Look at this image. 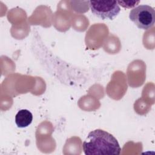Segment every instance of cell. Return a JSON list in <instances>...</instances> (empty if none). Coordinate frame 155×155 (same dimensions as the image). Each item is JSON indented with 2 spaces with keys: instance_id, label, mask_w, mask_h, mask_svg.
I'll return each mask as SVG.
<instances>
[{
  "instance_id": "5",
  "label": "cell",
  "mask_w": 155,
  "mask_h": 155,
  "mask_svg": "<svg viewBox=\"0 0 155 155\" xmlns=\"http://www.w3.org/2000/svg\"><path fill=\"white\" fill-rule=\"evenodd\" d=\"M119 5H121L122 7L127 8H131L133 7H136V6L140 2V1H117Z\"/></svg>"
},
{
  "instance_id": "4",
  "label": "cell",
  "mask_w": 155,
  "mask_h": 155,
  "mask_svg": "<svg viewBox=\"0 0 155 155\" xmlns=\"http://www.w3.org/2000/svg\"><path fill=\"white\" fill-rule=\"evenodd\" d=\"M32 120V113L26 109L19 110L15 116V123L19 128H25L29 126Z\"/></svg>"
},
{
  "instance_id": "2",
  "label": "cell",
  "mask_w": 155,
  "mask_h": 155,
  "mask_svg": "<svg viewBox=\"0 0 155 155\" xmlns=\"http://www.w3.org/2000/svg\"><path fill=\"white\" fill-rule=\"evenodd\" d=\"M130 19L139 28L148 30L154 24L155 11L148 5H139L130 12Z\"/></svg>"
},
{
  "instance_id": "1",
  "label": "cell",
  "mask_w": 155,
  "mask_h": 155,
  "mask_svg": "<svg viewBox=\"0 0 155 155\" xmlns=\"http://www.w3.org/2000/svg\"><path fill=\"white\" fill-rule=\"evenodd\" d=\"M86 155H119L121 148L117 139L101 129L90 132L82 144Z\"/></svg>"
},
{
  "instance_id": "3",
  "label": "cell",
  "mask_w": 155,
  "mask_h": 155,
  "mask_svg": "<svg viewBox=\"0 0 155 155\" xmlns=\"http://www.w3.org/2000/svg\"><path fill=\"white\" fill-rule=\"evenodd\" d=\"M91 12L102 19L112 20L120 12V8L116 1H90Z\"/></svg>"
}]
</instances>
